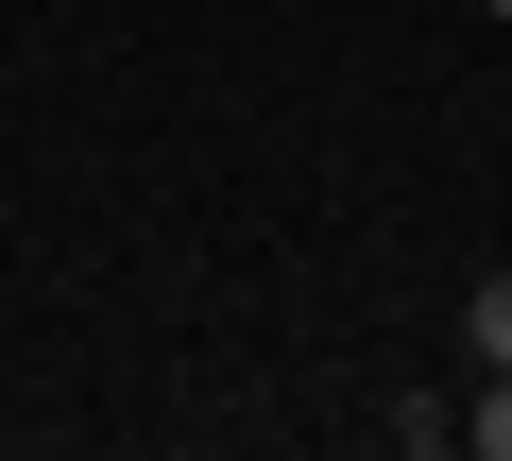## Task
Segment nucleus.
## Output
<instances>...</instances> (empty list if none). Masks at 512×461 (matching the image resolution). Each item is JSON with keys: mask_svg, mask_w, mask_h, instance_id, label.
<instances>
[{"mask_svg": "<svg viewBox=\"0 0 512 461\" xmlns=\"http://www.w3.org/2000/svg\"><path fill=\"white\" fill-rule=\"evenodd\" d=\"M461 444H478V461H512V376H495V393L461 410Z\"/></svg>", "mask_w": 512, "mask_h": 461, "instance_id": "f03ea898", "label": "nucleus"}, {"mask_svg": "<svg viewBox=\"0 0 512 461\" xmlns=\"http://www.w3.org/2000/svg\"><path fill=\"white\" fill-rule=\"evenodd\" d=\"M461 342H478V376H512V274H478V291H461Z\"/></svg>", "mask_w": 512, "mask_h": 461, "instance_id": "f257e3e1", "label": "nucleus"}, {"mask_svg": "<svg viewBox=\"0 0 512 461\" xmlns=\"http://www.w3.org/2000/svg\"><path fill=\"white\" fill-rule=\"evenodd\" d=\"M478 18H512V0H478Z\"/></svg>", "mask_w": 512, "mask_h": 461, "instance_id": "7ed1b4c3", "label": "nucleus"}]
</instances>
